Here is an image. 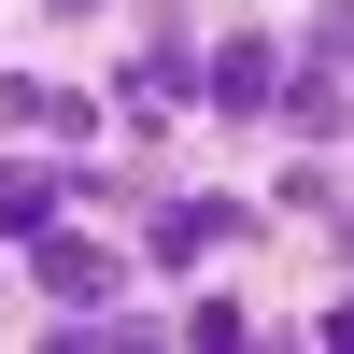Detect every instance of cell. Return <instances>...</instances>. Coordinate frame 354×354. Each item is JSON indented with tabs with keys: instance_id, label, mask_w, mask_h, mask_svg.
I'll use <instances>...</instances> for the list:
<instances>
[{
	"instance_id": "cell-1",
	"label": "cell",
	"mask_w": 354,
	"mask_h": 354,
	"mask_svg": "<svg viewBox=\"0 0 354 354\" xmlns=\"http://www.w3.org/2000/svg\"><path fill=\"white\" fill-rule=\"evenodd\" d=\"M113 15H128V57L100 71V100H113V128L142 156L185 170V128H198V0H113Z\"/></svg>"
},
{
	"instance_id": "cell-2",
	"label": "cell",
	"mask_w": 354,
	"mask_h": 354,
	"mask_svg": "<svg viewBox=\"0 0 354 354\" xmlns=\"http://www.w3.org/2000/svg\"><path fill=\"white\" fill-rule=\"evenodd\" d=\"M128 227H142V270H156V283H198L213 255H255L283 213H270V198H241V185H185V170H170Z\"/></svg>"
},
{
	"instance_id": "cell-3",
	"label": "cell",
	"mask_w": 354,
	"mask_h": 354,
	"mask_svg": "<svg viewBox=\"0 0 354 354\" xmlns=\"http://www.w3.org/2000/svg\"><path fill=\"white\" fill-rule=\"evenodd\" d=\"M340 100H354V0H312L298 43H283V85H270V128L340 156Z\"/></svg>"
},
{
	"instance_id": "cell-4",
	"label": "cell",
	"mask_w": 354,
	"mask_h": 354,
	"mask_svg": "<svg viewBox=\"0 0 354 354\" xmlns=\"http://www.w3.org/2000/svg\"><path fill=\"white\" fill-rule=\"evenodd\" d=\"M270 85H283V28L241 15V28H198V128L227 142H270Z\"/></svg>"
},
{
	"instance_id": "cell-5",
	"label": "cell",
	"mask_w": 354,
	"mask_h": 354,
	"mask_svg": "<svg viewBox=\"0 0 354 354\" xmlns=\"http://www.w3.org/2000/svg\"><path fill=\"white\" fill-rule=\"evenodd\" d=\"M15 283H43V312H100L113 283H142V270H128L85 213H57V227H28V241H15Z\"/></svg>"
},
{
	"instance_id": "cell-6",
	"label": "cell",
	"mask_w": 354,
	"mask_h": 354,
	"mask_svg": "<svg viewBox=\"0 0 354 354\" xmlns=\"http://www.w3.org/2000/svg\"><path fill=\"white\" fill-rule=\"evenodd\" d=\"M100 128H113L100 85H71V71H0V142H57V156H85Z\"/></svg>"
},
{
	"instance_id": "cell-7",
	"label": "cell",
	"mask_w": 354,
	"mask_h": 354,
	"mask_svg": "<svg viewBox=\"0 0 354 354\" xmlns=\"http://www.w3.org/2000/svg\"><path fill=\"white\" fill-rule=\"evenodd\" d=\"M57 227V142H0V241Z\"/></svg>"
},
{
	"instance_id": "cell-8",
	"label": "cell",
	"mask_w": 354,
	"mask_h": 354,
	"mask_svg": "<svg viewBox=\"0 0 354 354\" xmlns=\"http://www.w3.org/2000/svg\"><path fill=\"white\" fill-rule=\"evenodd\" d=\"M270 213H298L312 241L340 255V213H354V198H340V156H312V142H298V156H283V185H270Z\"/></svg>"
},
{
	"instance_id": "cell-9",
	"label": "cell",
	"mask_w": 354,
	"mask_h": 354,
	"mask_svg": "<svg viewBox=\"0 0 354 354\" xmlns=\"http://www.w3.org/2000/svg\"><path fill=\"white\" fill-rule=\"evenodd\" d=\"M170 340H198V354H227V340H255V298H185V312H170Z\"/></svg>"
},
{
	"instance_id": "cell-10",
	"label": "cell",
	"mask_w": 354,
	"mask_h": 354,
	"mask_svg": "<svg viewBox=\"0 0 354 354\" xmlns=\"http://www.w3.org/2000/svg\"><path fill=\"white\" fill-rule=\"evenodd\" d=\"M28 15H43V28H100L113 0H28Z\"/></svg>"
}]
</instances>
